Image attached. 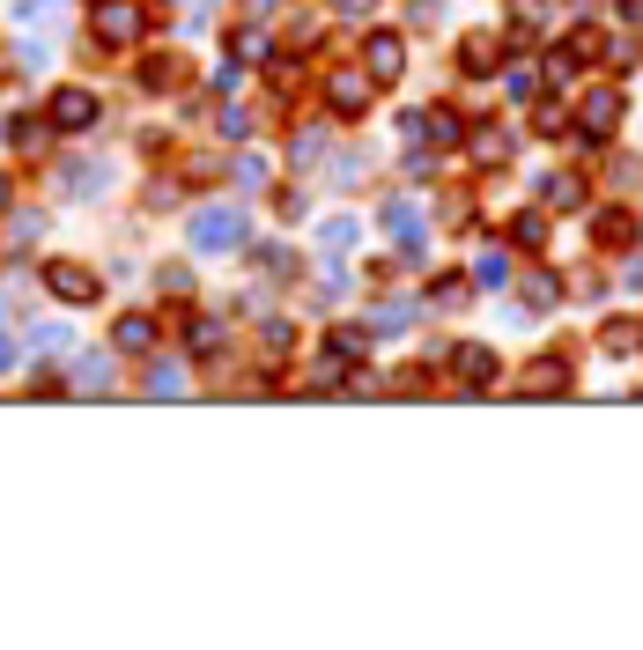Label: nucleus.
Here are the masks:
<instances>
[{
  "label": "nucleus",
  "mask_w": 643,
  "mask_h": 650,
  "mask_svg": "<svg viewBox=\"0 0 643 650\" xmlns=\"http://www.w3.org/2000/svg\"><path fill=\"white\" fill-rule=\"evenodd\" d=\"M185 237H193V252H244V244H252V222H244L237 207H200Z\"/></svg>",
  "instance_id": "obj_1"
},
{
  "label": "nucleus",
  "mask_w": 643,
  "mask_h": 650,
  "mask_svg": "<svg viewBox=\"0 0 643 650\" xmlns=\"http://www.w3.org/2000/svg\"><path fill=\"white\" fill-rule=\"evenodd\" d=\"M45 289L60 303H74V311H89V303H104V274L82 259H45Z\"/></svg>",
  "instance_id": "obj_2"
},
{
  "label": "nucleus",
  "mask_w": 643,
  "mask_h": 650,
  "mask_svg": "<svg viewBox=\"0 0 643 650\" xmlns=\"http://www.w3.org/2000/svg\"><path fill=\"white\" fill-rule=\"evenodd\" d=\"M577 126H584V141H607V133L621 126V89H584L577 97Z\"/></svg>",
  "instance_id": "obj_3"
},
{
  "label": "nucleus",
  "mask_w": 643,
  "mask_h": 650,
  "mask_svg": "<svg viewBox=\"0 0 643 650\" xmlns=\"http://www.w3.org/2000/svg\"><path fill=\"white\" fill-rule=\"evenodd\" d=\"M363 67H370V82H400L407 37H400V30H370V37H363Z\"/></svg>",
  "instance_id": "obj_4"
},
{
  "label": "nucleus",
  "mask_w": 643,
  "mask_h": 650,
  "mask_svg": "<svg viewBox=\"0 0 643 650\" xmlns=\"http://www.w3.org/2000/svg\"><path fill=\"white\" fill-rule=\"evenodd\" d=\"M97 119H104L97 89H52V126H60V133H89Z\"/></svg>",
  "instance_id": "obj_5"
},
{
  "label": "nucleus",
  "mask_w": 643,
  "mask_h": 650,
  "mask_svg": "<svg viewBox=\"0 0 643 650\" xmlns=\"http://www.w3.org/2000/svg\"><path fill=\"white\" fill-rule=\"evenodd\" d=\"M141 30H148V8H134V0H104L97 8V45H134Z\"/></svg>",
  "instance_id": "obj_6"
},
{
  "label": "nucleus",
  "mask_w": 643,
  "mask_h": 650,
  "mask_svg": "<svg viewBox=\"0 0 643 650\" xmlns=\"http://www.w3.org/2000/svg\"><path fill=\"white\" fill-rule=\"evenodd\" d=\"M444 362H451V377H459L466 392H488V385H496V348H481V340H474V348H451Z\"/></svg>",
  "instance_id": "obj_7"
},
{
  "label": "nucleus",
  "mask_w": 643,
  "mask_h": 650,
  "mask_svg": "<svg viewBox=\"0 0 643 650\" xmlns=\"http://www.w3.org/2000/svg\"><path fill=\"white\" fill-rule=\"evenodd\" d=\"M562 303V281L547 274V266H533V274L518 281V318H540V311H555Z\"/></svg>",
  "instance_id": "obj_8"
},
{
  "label": "nucleus",
  "mask_w": 643,
  "mask_h": 650,
  "mask_svg": "<svg viewBox=\"0 0 643 650\" xmlns=\"http://www.w3.org/2000/svg\"><path fill=\"white\" fill-rule=\"evenodd\" d=\"M326 104L355 119V111L370 104V67H363V74H348V67H340V74H326Z\"/></svg>",
  "instance_id": "obj_9"
},
{
  "label": "nucleus",
  "mask_w": 643,
  "mask_h": 650,
  "mask_svg": "<svg viewBox=\"0 0 643 650\" xmlns=\"http://www.w3.org/2000/svg\"><path fill=\"white\" fill-rule=\"evenodd\" d=\"M111 348H119V355H148V348H156V318H148V311H126L119 325H111Z\"/></svg>",
  "instance_id": "obj_10"
},
{
  "label": "nucleus",
  "mask_w": 643,
  "mask_h": 650,
  "mask_svg": "<svg viewBox=\"0 0 643 650\" xmlns=\"http://www.w3.org/2000/svg\"><path fill=\"white\" fill-rule=\"evenodd\" d=\"M570 392V355H540V370H525V399H555Z\"/></svg>",
  "instance_id": "obj_11"
},
{
  "label": "nucleus",
  "mask_w": 643,
  "mask_h": 650,
  "mask_svg": "<svg viewBox=\"0 0 643 650\" xmlns=\"http://www.w3.org/2000/svg\"><path fill=\"white\" fill-rule=\"evenodd\" d=\"M466 303H474V281H466V274H437V281H429V311H466Z\"/></svg>",
  "instance_id": "obj_12"
},
{
  "label": "nucleus",
  "mask_w": 643,
  "mask_h": 650,
  "mask_svg": "<svg viewBox=\"0 0 643 650\" xmlns=\"http://www.w3.org/2000/svg\"><path fill=\"white\" fill-rule=\"evenodd\" d=\"M222 340H230V333H222V318H215V311H200L193 325H185V348H193L200 362H207V355H222Z\"/></svg>",
  "instance_id": "obj_13"
},
{
  "label": "nucleus",
  "mask_w": 643,
  "mask_h": 650,
  "mask_svg": "<svg viewBox=\"0 0 643 650\" xmlns=\"http://www.w3.org/2000/svg\"><path fill=\"white\" fill-rule=\"evenodd\" d=\"M459 74L488 82V74H496V37H466V45H459Z\"/></svg>",
  "instance_id": "obj_14"
},
{
  "label": "nucleus",
  "mask_w": 643,
  "mask_h": 650,
  "mask_svg": "<svg viewBox=\"0 0 643 650\" xmlns=\"http://www.w3.org/2000/svg\"><path fill=\"white\" fill-rule=\"evenodd\" d=\"M422 141H437V148H459L466 141V126H459V111H422Z\"/></svg>",
  "instance_id": "obj_15"
},
{
  "label": "nucleus",
  "mask_w": 643,
  "mask_h": 650,
  "mask_svg": "<svg viewBox=\"0 0 643 650\" xmlns=\"http://www.w3.org/2000/svg\"><path fill=\"white\" fill-rule=\"evenodd\" d=\"M466 148H474V163H488V170H496V163H510V133H503V126H481Z\"/></svg>",
  "instance_id": "obj_16"
},
{
  "label": "nucleus",
  "mask_w": 643,
  "mask_h": 650,
  "mask_svg": "<svg viewBox=\"0 0 643 650\" xmlns=\"http://www.w3.org/2000/svg\"><path fill=\"white\" fill-rule=\"evenodd\" d=\"M540 200H547V207H562V215H570V207H577L584 193H577V178H570V170H547V178H540Z\"/></svg>",
  "instance_id": "obj_17"
},
{
  "label": "nucleus",
  "mask_w": 643,
  "mask_h": 650,
  "mask_svg": "<svg viewBox=\"0 0 643 650\" xmlns=\"http://www.w3.org/2000/svg\"><path fill=\"white\" fill-rule=\"evenodd\" d=\"M510 244H518V252H540V244H547V215H510Z\"/></svg>",
  "instance_id": "obj_18"
},
{
  "label": "nucleus",
  "mask_w": 643,
  "mask_h": 650,
  "mask_svg": "<svg viewBox=\"0 0 643 650\" xmlns=\"http://www.w3.org/2000/svg\"><path fill=\"white\" fill-rule=\"evenodd\" d=\"M326 362H333V370H340V362H363V333L333 325V333H326Z\"/></svg>",
  "instance_id": "obj_19"
},
{
  "label": "nucleus",
  "mask_w": 643,
  "mask_h": 650,
  "mask_svg": "<svg viewBox=\"0 0 643 650\" xmlns=\"http://www.w3.org/2000/svg\"><path fill=\"white\" fill-rule=\"evenodd\" d=\"M141 392H148V399H178V392H185V370H178V362H156Z\"/></svg>",
  "instance_id": "obj_20"
},
{
  "label": "nucleus",
  "mask_w": 643,
  "mask_h": 650,
  "mask_svg": "<svg viewBox=\"0 0 643 650\" xmlns=\"http://www.w3.org/2000/svg\"><path fill=\"white\" fill-rule=\"evenodd\" d=\"M599 348H607V355H629V348H643V325H629V318H614L607 333H599Z\"/></svg>",
  "instance_id": "obj_21"
},
{
  "label": "nucleus",
  "mask_w": 643,
  "mask_h": 650,
  "mask_svg": "<svg viewBox=\"0 0 643 650\" xmlns=\"http://www.w3.org/2000/svg\"><path fill=\"white\" fill-rule=\"evenodd\" d=\"M111 355H82V370H74V392H111Z\"/></svg>",
  "instance_id": "obj_22"
},
{
  "label": "nucleus",
  "mask_w": 643,
  "mask_h": 650,
  "mask_svg": "<svg viewBox=\"0 0 643 650\" xmlns=\"http://www.w3.org/2000/svg\"><path fill=\"white\" fill-rule=\"evenodd\" d=\"M30 348H37V355H67L74 340H67V325H52V318H45V325H30Z\"/></svg>",
  "instance_id": "obj_23"
},
{
  "label": "nucleus",
  "mask_w": 643,
  "mask_h": 650,
  "mask_svg": "<svg viewBox=\"0 0 643 650\" xmlns=\"http://www.w3.org/2000/svg\"><path fill=\"white\" fill-rule=\"evenodd\" d=\"M592 229H599L607 244H629V237H636V222L621 215V207H607V215H592Z\"/></svg>",
  "instance_id": "obj_24"
},
{
  "label": "nucleus",
  "mask_w": 643,
  "mask_h": 650,
  "mask_svg": "<svg viewBox=\"0 0 643 650\" xmlns=\"http://www.w3.org/2000/svg\"><path fill=\"white\" fill-rule=\"evenodd\" d=\"M230 178L244 185V193H259V185H267V156H237V163H230Z\"/></svg>",
  "instance_id": "obj_25"
},
{
  "label": "nucleus",
  "mask_w": 643,
  "mask_h": 650,
  "mask_svg": "<svg viewBox=\"0 0 643 650\" xmlns=\"http://www.w3.org/2000/svg\"><path fill=\"white\" fill-rule=\"evenodd\" d=\"M8 141H15V148H37V141H45V119H30V111H15V119H8Z\"/></svg>",
  "instance_id": "obj_26"
},
{
  "label": "nucleus",
  "mask_w": 643,
  "mask_h": 650,
  "mask_svg": "<svg viewBox=\"0 0 643 650\" xmlns=\"http://www.w3.org/2000/svg\"><path fill=\"white\" fill-rule=\"evenodd\" d=\"M318 148H326V126H304V133H296V141H289V156H296V163H311Z\"/></svg>",
  "instance_id": "obj_27"
},
{
  "label": "nucleus",
  "mask_w": 643,
  "mask_h": 650,
  "mask_svg": "<svg viewBox=\"0 0 643 650\" xmlns=\"http://www.w3.org/2000/svg\"><path fill=\"white\" fill-rule=\"evenodd\" d=\"M170 82H178V60H148L141 67V89H170Z\"/></svg>",
  "instance_id": "obj_28"
},
{
  "label": "nucleus",
  "mask_w": 643,
  "mask_h": 650,
  "mask_svg": "<svg viewBox=\"0 0 643 650\" xmlns=\"http://www.w3.org/2000/svg\"><path fill=\"white\" fill-rule=\"evenodd\" d=\"M259 266H267V274H296V252H281V244H259Z\"/></svg>",
  "instance_id": "obj_29"
},
{
  "label": "nucleus",
  "mask_w": 643,
  "mask_h": 650,
  "mask_svg": "<svg viewBox=\"0 0 643 650\" xmlns=\"http://www.w3.org/2000/svg\"><path fill=\"white\" fill-rule=\"evenodd\" d=\"M607 60H614V74H629V67H636V37H614Z\"/></svg>",
  "instance_id": "obj_30"
},
{
  "label": "nucleus",
  "mask_w": 643,
  "mask_h": 650,
  "mask_svg": "<svg viewBox=\"0 0 643 650\" xmlns=\"http://www.w3.org/2000/svg\"><path fill=\"white\" fill-rule=\"evenodd\" d=\"M207 8H215V0H185V23L200 30V23H207Z\"/></svg>",
  "instance_id": "obj_31"
},
{
  "label": "nucleus",
  "mask_w": 643,
  "mask_h": 650,
  "mask_svg": "<svg viewBox=\"0 0 643 650\" xmlns=\"http://www.w3.org/2000/svg\"><path fill=\"white\" fill-rule=\"evenodd\" d=\"M8 370H15V340L0 333V377H8Z\"/></svg>",
  "instance_id": "obj_32"
},
{
  "label": "nucleus",
  "mask_w": 643,
  "mask_h": 650,
  "mask_svg": "<svg viewBox=\"0 0 643 650\" xmlns=\"http://www.w3.org/2000/svg\"><path fill=\"white\" fill-rule=\"evenodd\" d=\"M621 15H629V23L643 30V0H621Z\"/></svg>",
  "instance_id": "obj_33"
},
{
  "label": "nucleus",
  "mask_w": 643,
  "mask_h": 650,
  "mask_svg": "<svg viewBox=\"0 0 643 650\" xmlns=\"http://www.w3.org/2000/svg\"><path fill=\"white\" fill-rule=\"evenodd\" d=\"M244 15H274V0H252V8H244Z\"/></svg>",
  "instance_id": "obj_34"
},
{
  "label": "nucleus",
  "mask_w": 643,
  "mask_h": 650,
  "mask_svg": "<svg viewBox=\"0 0 643 650\" xmlns=\"http://www.w3.org/2000/svg\"><path fill=\"white\" fill-rule=\"evenodd\" d=\"M629 281H636V289H643V259H636V266H629Z\"/></svg>",
  "instance_id": "obj_35"
},
{
  "label": "nucleus",
  "mask_w": 643,
  "mask_h": 650,
  "mask_svg": "<svg viewBox=\"0 0 643 650\" xmlns=\"http://www.w3.org/2000/svg\"><path fill=\"white\" fill-rule=\"evenodd\" d=\"M0 207H8V170H0Z\"/></svg>",
  "instance_id": "obj_36"
},
{
  "label": "nucleus",
  "mask_w": 643,
  "mask_h": 650,
  "mask_svg": "<svg viewBox=\"0 0 643 650\" xmlns=\"http://www.w3.org/2000/svg\"><path fill=\"white\" fill-rule=\"evenodd\" d=\"M89 8H104V0H89Z\"/></svg>",
  "instance_id": "obj_37"
}]
</instances>
